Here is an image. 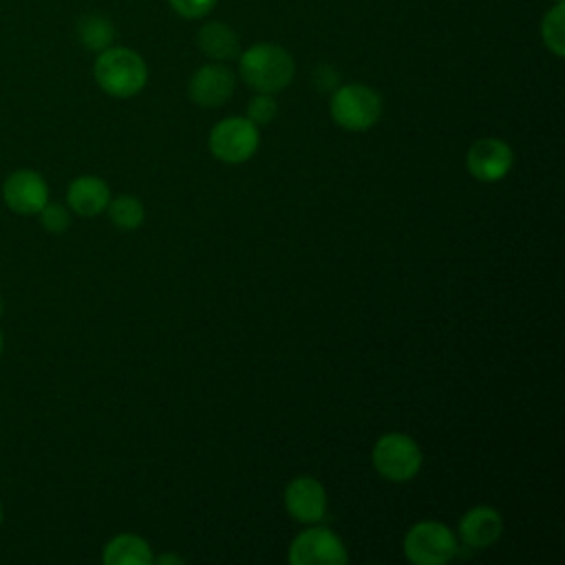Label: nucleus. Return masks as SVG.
I'll return each mask as SVG.
<instances>
[{
  "mask_svg": "<svg viewBox=\"0 0 565 565\" xmlns=\"http://www.w3.org/2000/svg\"><path fill=\"white\" fill-rule=\"evenodd\" d=\"M294 57L278 44L260 42L249 46L238 62L243 82L256 93H278L294 79Z\"/></svg>",
  "mask_w": 565,
  "mask_h": 565,
  "instance_id": "1",
  "label": "nucleus"
},
{
  "mask_svg": "<svg viewBox=\"0 0 565 565\" xmlns=\"http://www.w3.org/2000/svg\"><path fill=\"white\" fill-rule=\"evenodd\" d=\"M99 88L113 97H132L148 82V68L139 53L126 46L104 49L93 66Z\"/></svg>",
  "mask_w": 565,
  "mask_h": 565,
  "instance_id": "2",
  "label": "nucleus"
},
{
  "mask_svg": "<svg viewBox=\"0 0 565 565\" xmlns=\"http://www.w3.org/2000/svg\"><path fill=\"white\" fill-rule=\"evenodd\" d=\"M373 468L386 481L404 483L417 477L424 463L419 444L406 433H384L377 437L371 450Z\"/></svg>",
  "mask_w": 565,
  "mask_h": 565,
  "instance_id": "3",
  "label": "nucleus"
},
{
  "mask_svg": "<svg viewBox=\"0 0 565 565\" xmlns=\"http://www.w3.org/2000/svg\"><path fill=\"white\" fill-rule=\"evenodd\" d=\"M404 556L415 565H444L459 554L457 534L439 521H419L404 534Z\"/></svg>",
  "mask_w": 565,
  "mask_h": 565,
  "instance_id": "4",
  "label": "nucleus"
},
{
  "mask_svg": "<svg viewBox=\"0 0 565 565\" xmlns=\"http://www.w3.org/2000/svg\"><path fill=\"white\" fill-rule=\"evenodd\" d=\"M329 113L340 128L349 132H364L377 124L382 115V99L371 86L347 84L331 95Z\"/></svg>",
  "mask_w": 565,
  "mask_h": 565,
  "instance_id": "5",
  "label": "nucleus"
},
{
  "mask_svg": "<svg viewBox=\"0 0 565 565\" xmlns=\"http://www.w3.org/2000/svg\"><path fill=\"white\" fill-rule=\"evenodd\" d=\"M260 132L258 126L247 117H225L212 126L207 137L210 152L227 166H238L252 159L258 150Z\"/></svg>",
  "mask_w": 565,
  "mask_h": 565,
  "instance_id": "6",
  "label": "nucleus"
},
{
  "mask_svg": "<svg viewBox=\"0 0 565 565\" xmlns=\"http://www.w3.org/2000/svg\"><path fill=\"white\" fill-rule=\"evenodd\" d=\"M349 561L342 539L329 527H309L294 536L289 545L291 565H344Z\"/></svg>",
  "mask_w": 565,
  "mask_h": 565,
  "instance_id": "7",
  "label": "nucleus"
},
{
  "mask_svg": "<svg viewBox=\"0 0 565 565\" xmlns=\"http://www.w3.org/2000/svg\"><path fill=\"white\" fill-rule=\"evenodd\" d=\"M514 163L512 148L497 137L477 139L466 152V168L481 183H497L508 177Z\"/></svg>",
  "mask_w": 565,
  "mask_h": 565,
  "instance_id": "8",
  "label": "nucleus"
},
{
  "mask_svg": "<svg viewBox=\"0 0 565 565\" xmlns=\"http://www.w3.org/2000/svg\"><path fill=\"white\" fill-rule=\"evenodd\" d=\"M282 501H285V510L289 512V516L298 523H307L313 525L318 523L324 512H327V492L324 486L309 477V475H300L294 477L282 492Z\"/></svg>",
  "mask_w": 565,
  "mask_h": 565,
  "instance_id": "9",
  "label": "nucleus"
},
{
  "mask_svg": "<svg viewBox=\"0 0 565 565\" xmlns=\"http://www.w3.org/2000/svg\"><path fill=\"white\" fill-rule=\"evenodd\" d=\"M2 196L15 214H38L49 203V185L33 170H18L7 177Z\"/></svg>",
  "mask_w": 565,
  "mask_h": 565,
  "instance_id": "10",
  "label": "nucleus"
},
{
  "mask_svg": "<svg viewBox=\"0 0 565 565\" xmlns=\"http://www.w3.org/2000/svg\"><path fill=\"white\" fill-rule=\"evenodd\" d=\"M234 84V75L227 66L205 64L190 77L188 95L201 108H218L232 97Z\"/></svg>",
  "mask_w": 565,
  "mask_h": 565,
  "instance_id": "11",
  "label": "nucleus"
},
{
  "mask_svg": "<svg viewBox=\"0 0 565 565\" xmlns=\"http://www.w3.org/2000/svg\"><path fill=\"white\" fill-rule=\"evenodd\" d=\"M457 530L466 547L483 550L497 543L503 534V519L499 510L490 505H475L461 514Z\"/></svg>",
  "mask_w": 565,
  "mask_h": 565,
  "instance_id": "12",
  "label": "nucleus"
},
{
  "mask_svg": "<svg viewBox=\"0 0 565 565\" xmlns=\"http://www.w3.org/2000/svg\"><path fill=\"white\" fill-rule=\"evenodd\" d=\"M66 201H68L71 210L77 212L79 216H97L106 210V205L110 201V188L104 179L84 174V177H77L75 181H71Z\"/></svg>",
  "mask_w": 565,
  "mask_h": 565,
  "instance_id": "13",
  "label": "nucleus"
},
{
  "mask_svg": "<svg viewBox=\"0 0 565 565\" xmlns=\"http://www.w3.org/2000/svg\"><path fill=\"white\" fill-rule=\"evenodd\" d=\"M152 547L137 534H117L104 545L102 561L106 565H150Z\"/></svg>",
  "mask_w": 565,
  "mask_h": 565,
  "instance_id": "14",
  "label": "nucleus"
},
{
  "mask_svg": "<svg viewBox=\"0 0 565 565\" xmlns=\"http://www.w3.org/2000/svg\"><path fill=\"white\" fill-rule=\"evenodd\" d=\"M196 40H199L201 51L216 62L234 60L241 51L236 33L223 22H207L205 26H201Z\"/></svg>",
  "mask_w": 565,
  "mask_h": 565,
  "instance_id": "15",
  "label": "nucleus"
},
{
  "mask_svg": "<svg viewBox=\"0 0 565 565\" xmlns=\"http://www.w3.org/2000/svg\"><path fill=\"white\" fill-rule=\"evenodd\" d=\"M106 212H108V218L119 227V230H137L143 218H146V207L143 203L132 196V194H121L113 201H108L106 205Z\"/></svg>",
  "mask_w": 565,
  "mask_h": 565,
  "instance_id": "16",
  "label": "nucleus"
},
{
  "mask_svg": "<svg viewBox=\"0 0 565 565\" xmlns=\"http://www.w3.org/2000/svg\"><path fill=\"white\" fill-rule=\"evenodd\" d=\"M563 18H565V4L563 2H556L547 13H545V18H543V22H541V35H543V42H545V46L554 53V55H558V57H563V53H565V22H563Z\"/></svg>",
  "mask_w": 565,
  "mask_h": 565,
  "instance_id": "17",
  "label": "nucleus"
},
{
  "mask_svg": "<svg viewBox=\"0 0 565 565\" xmlns=\"http://www.w3.org/2000/svg\"><path fill=\"white\" fill-rule=\"evenodd\" d=\"M79 38L84 46L93 51H104L113 42V26L99 15H88L79 22Z\"/></svg>",
  "mask_w": 565,
  "mask_h": 565,
  "instance_id": "18",
  "label": "nucleus"
},
{
  "mask_svg": "<svg viewBox=\"0 0 565 565\" xmlns=\"http://www.w3.org/2000/svg\"><path fill=\"white\" fill-rule=\"evenodd\" d=\"M278 113V104L269 93H256L249 102H247V119L256 126H267Z\"/></svg>",
  "mask_w": 565,
  "mask_h": 565,
  "instance_id": "19",
  "label": "nucleus"
},
{
  "mask_svg": "<svg viewBox=\"0 0 565 565\" xmlns=\"http://www.w3.org/2000/svg\"><path fill=\"white\" fill-rule=\"evenodd\" d=\"M38 214H40L42 225L53 234H60L71 225V216H68L66 207H62L57 203H46Z\"/></svg>",
  "mask_w": 565,
  "mask_h": 565,
  "instance_id": "20",
  "label": "nucleus"
},
{
  "mask_svg": "<svg viewBox=\"0 0 565 565\" xmlns=\"http://www.w3.org/2000/svg\"><path fill=\"white\" fill-rule=\"evenodd\" d=\"M216 0H170L172 9L183 18H203Z\"/></svg>",
  "mask_w": 565,
  "mask_h": 565,
  "instance_id": "21",
  "label": "nucleus"
},
{
  "mask_svg": "<svg viewBox=\"0 0 565 565\" xmlns=\"http://www.w3.org/2000/svg\"><path fill=\"white\" fill-rule=\"evenodd\" d=\"M152 563H159V565H166V563H174V565H181L183 558L177 556V554H161L157 558H152Z\"/></svg>",
  "mask_w": 565,
  "mask_h": 565,
  "instance_id": "22",
  "label": "nucleus"
},
{
  "mask_svg": "<svg viewBox=\"0 0 565 565\" xmlns=\"http://www.w3.org/2000/svg\"><path fill=\"white\" fill-rule=\"evenodd\" d=\"M0 351H2V333H0Z\"/></svg>",
  "mask_w": 565,
  "mask_h": 565,
  "instance_id": "23",
  "label": "nucleus"
},
{
  "mask_svg": "<svg viewBox=\"0 0 565 565\" xmlns=\"http://www.w3.org/2000/svg\"><path fill=\"white\" fill-rule=\"evenodd\" d=\"M0 523H2V505H0Z\"/></svg>",
  "mask_w": 565,
  "mask_h": 565,
  "instance_id": "24",
  "label": "nucleus"
},
{
  "mask_svg": "<svg viewBox=\"0 0 565 565\" xmlns=\"http://www.w3.org/2000/svg\"><path fill=\"white\" fill-rule=\"evenodd\" d=\"M556 2H563V0H556Z\"/></svg>",
  "mask_w": 565,
  "mask_h": 565,
  "instance_id": "25",
  "label": "nucleus"
}]
</instances>
